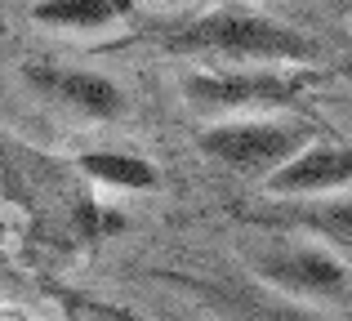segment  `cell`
Masks as SVG:
<instances>
[{
  "instance_id": "cell-1",
  "label": "cell",
  "mask_w": 352,
  "mask_h": 321,
  "mask_svg": "<svg viewBox=\"0 0 352 321\" xmlns=\"http://www.w3.org/2000/svg\"><path fill=\"white\" fill-rule=\"evenodd\" d=\"M152 41L174 58H219L232 67H312L321 58V45L308 32L241 5H219L165 23Z\"/></svg>"
},
{
  "instance_id": "cell-2",
  "label": "cell",
  "mask_w": 352,
  "mask_h": 321,
  "mask_svg": "<svg viewBox=\"0 0 352 321\" xmlns=\"http://www.w3.org/2000/svg\"><path fill=\"white\" fill-rule=\"evenodd\" d=\"M197 148L223 170L267 183L281 165H290L303 148H312V125L281 121V116H228L201 130Z\"/></svg>"
},
{
  "instance_id": "cell-3",
  "label": "cell",
  "mask_w": 352,
  "mask_h": 321,
  "mask_svg": "<svg viewBox=\"0 0 352 321\" xmlns=\"http://www.w3.org/2000/svg\"><path fill=\"white\" fill-rule=\"evenodd\" d=\"M312 80H317L312 71H285V67H210V71H188L183 94L201 112L258 116L290 107Z\"/></svg>"
},
{
  "instance_id": "cell-4",
  "label": "cell",
  "mask_w": 352,
  "mask_h": 321,
  "mask_svg": "<svg viewBox=\"0 0 352 321\" xmlns=\"http://www.w3.org/2000/svg\"><path fill=\"white\" fill-rule=\"evenodd\" d=\"M254 277L263 286L281 290L290 299H339L348 290V268L330 245H303V241H281L258 250L254 259Z\"/></svg>"
},
{
  "instance_id": "cell-5",
  "label": "cell",
  "mask_w": 352,
  "mask_h": 321,
  "mask_svg": "<svg viewBox=\"0 0 352 321\" xmlns=\"http://www.w3.org/2000/svg\"><path fill=\"white\" fill-rule=\"evenodd\" d=\"M23 80L36 94H45L50 103L72 107L76 116H89V121L125 116V89L112 76H103V71L63 67V63H32V67H23Z\"/></svg>"
},
{
  "instance_id": "cell-6",
  "label": "cell",
  "mask_w": 352,
  "mask_h": 321,
  "mask_svg": "<svg viewBox=\"0 0 352 321\" xmlns=\"http://www.w3.org/2000/svg\"><path fill=\"white\" fill-rule=\"evenodd\" d=\"M188 290L223 321H326L303 299H290L263 281H188Z\"/></svg>"
},
{
  "instance_id": "cell-7",
  "label": "cell",
  "mask_w": 352,
  "mask_h": 321,
  "mask_svg": "<svg viewBox=\"0 0 352 321\" xmlns=\"http://www.w3.org/2000/svg\"><path fill=\"white\" fill-rule=\"evenodd\" d=\"M344 188H352L348 143H312L267 179L272 197H321V192H344Z\"/></svg>"
},
{
  "instance_id": "cell-8",
  "label": "cell",
  "mask_w": 352,
  "mask_h": 321,
  "mask_svg": "<svg viewBox=\"0 0 352 321\" xmlns=\"http://www.w3.org/2000/svg\"><path fill=\"white\" fill-rule=\"evenodd\" d=\"M129 0H36L32 18L54 32H103L129 14Z\"/></svg>"
},
{
  "instance_id": "cell-9",
  "label": "cell",
  "mask_w": 352,
  "mask_h": 321,
  "mask_svg": "<svg viewBox=\"0 0 352 321\" xmlns=\"http://www.w3.org/2000/svg\"><path fill=\"white\" fill-rule=\"evenodd\" d=\"M272 223L303 228V232L321 236V245L352 254V197H344V201H317V206L285 210V214H272Z\"/></svg>"
},
{
  "instance_id": "cell-10",
  "label": "cell",
  "mask_w": 352,
  "mask_h": 321,
  "mask_svg": "<svg viewBox=\"0 0 352 321\" xmlns=\"http://www.w3.org/2000/svg\"><path fill=\"white\" fill-rule=\"evenodd\" d=\"M76 165H80V174H89L94 183L120 188V192H152L156 183H161V174H156L152 161L129 157V152H85Z\"/></svg>"
},
{
  "instance_id": "cell-11",
  "label": "cell",
  "mask_w": 352,
  "mask_h": 321,
  "mask_svg": "<svg viewBox=\"0 0 352 321\" xmlns=\"http://www.w3.org/2000/svg\"><path fill=\"white\" fill-rule=\"evenodd\" d=\"M76 308L85 321H143L138 313H129L120 304H103V299H76Z\"/></svg>"
},
{
  "instance_id": "cell-12",
  "label": "cell",
  "mask_w": 352,
  "mask_h": 321,
  "mask_svg": "<svg viewBox=\"0 0 352 321\" xmlns=\"http://www.w3.org/2000/svg\"><path fill=\"white\" fill-rule=\"evenodd\" d=\"M18 192V165L9 157V148L0 143V197H14Z\"/></svg>"
}]
</instances>
